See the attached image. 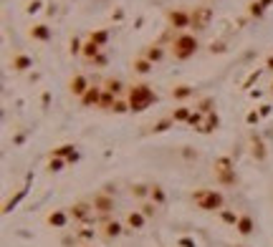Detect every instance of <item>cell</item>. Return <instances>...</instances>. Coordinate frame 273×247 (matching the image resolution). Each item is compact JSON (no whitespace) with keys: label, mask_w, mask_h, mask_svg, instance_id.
I'll return each mask as SVG.
<instances>
[{"label":"cell","mask_w":273,"mask_h":247,"mask_svg":"<svg viewBox=\"0 0 273 247\" xmlns=\"http://www.w3.org/2000/svg\"><path fill=\"white\" fill-rule=\"evenodd\" d=\"M99 53H101V46H96L94 40H89V38H86V43H84V48H81V58H84L86 63H94Z\"/></svg>","instance_id":"2e32d148"},{"label":"cell","mask_w":273,"mask_h":247,"mask_svg":"<svg viewBox=\"0 0 273 247\" xmlns=\"http://www.w3.org/2000/svg\"><path fill=\"white\" fill-rule=\"evenodd\" d=\"M271 3H273V0H261V5H263V8H268Z\"/></svg>","instance_id":"1f68e13d"},{"label":"cell","mask_w":273,"mask_h":247,"mask_svg":"<svg viewBox=\"0 0 273 247\" xmlns=\"http://www.w3.org/2000/svg\"><path fill=\"white\" fill-rule=\"evenodd\" d=\"M149 189H152V184H132V197L134 199H142V202H147L149 199Z\"/></svg>","instance_id":"7402d4cb"},{"label":"cell","mask_w":273,"mask_h":247,"mask_svg":"<svg viewBox=\"0 0 273 247\" xmlns=\"http://www.w3.org/2000/svg\"><path fill=\"white\" fill-rule=\"evenodd\" d=\"M190 116H192V109H190V106H177L170 119H172V121H190Z\"/></svg>","instance_id":"484cf974"},{"label":"cell","mask_w":273,"mask_h":247,"mask_svg":"<svg viewBox=\"0 0 273 247\" xmlns=\"http://www.w3.org/2000/svg\"><path fill=\"white\" fill-rule=\"evenodd\" d=\"M68 217H71L73 222H91V220H94V204L86 202V199L73 202L71 207H68Z\"/></svg>","instance_id":"8992f818"},{"label":"cell","mask_w":273,"mask_h":247,"mask_svg":"<svg viewBox=\"0 0 273 247\" xmlns=\"http://www.w3.org/2000/svg\"><path fill=\"white\" fill-rule=\"evenodd\" d=\"M104 89L111 91L116 99H124L127 91H129V86H124V81H122V78H106V81H104Z\"/></svg>","instance_id":"5bb4252c"},{"label":"cell","mask_w":273,"mask_h":247,"mask_svg":"<svg viewBox=\"0 0 273 247\" xmlns=\"http://www.w3.org/2000/svg\"><path fill=\"white\" fill-rule=\"evenodd\" d=\"M271 91H273V84H271Z\"/></svg>","instance_id":"d6a6232c"},{"label":"cell","mask_w":273,"mask_h":247,"mask_svg":"<svg viewBox=\"0 0 273 247\" xmlns=\"http://www.w3.org/2000/svg\"><path fill=\"white\" fill-rule=\"evenodd\" d=\"M215 177L220 184H233L236 182V169H233L230 159H218L215 161Z\"/></svg>","instance_id":"9c48e42d"},{"label":"cell","mask_w":273,"mask_h":247,"mask_svg":"<svg viewBox=\"0 0 273 247\" xmlns=\"http://www.w3.org/2000/svg\"><path fill=\"white\" fill-rule=\"evenodd\" d=\"M218 126V116H215V111L213 114H205V119H203V126H200V131L203 134H208V131H213Z\"/></svg>","instance_id":"4316f807"},{"label":"cell","mask_w":273,"mask_h":247,"mask_svg":"<svg viewBox=\"0 0 273 247\" xmlns=\"http://www.w3.org/2000/svg\"><path fill=\"white\" fill-rule=\"evenodd\" d=\"M114 104H116V96H114L111 91H106V89H104L101 101H99V109H101V111H114Z\"/></svg>","instance_id":"d4e9b609"},{"label":"cell","mask_w":273,"mask_h":247,"mask_svg":"<svg viewBox=\"0 0 273 247\" xmlns=\"http://www.w3.org/2000/svg\"><path fill=\"white\" fill-rule=\"evenodd\" d=\"M122 222L119 220H114V217H101L99 220V232L104 240H114V237H119L122 235Z\"/></svg>","instance_id":"30bf717a"},{"label":"cell","mask_w":273,"mask_h":247,"mask_svg":"<svg viewBox=\"0 0 273 247\" xmlns=\"http://www.w3.org/2000/svg\"><path fill=\"white\" fill-rule=\"evenodd\" d=\"M165 20H167V28H172L175 33H185V28H190L192 23V15L187 8H170L165 13Z\"/></svg>","instance_id":"277c9868"},{"label":"cell","mask_w":273,"mask_h":247,"mask_svg":"<svg viewBox=\"0 0 273 247\" xmlns=\"http://www.w3.org/2000/svg\"><path fill=\"white\" fill-rule=\"evenodd\" d=\"M149 199H152L154 204H160V207H162V204L167 202V194H165V189H162L160 184H152V189H149Z\"/></svg>","instance_id":"603a6c76"},{"label":"cell","mask_w":273,"mask_h":247,"mask_svg":"<svg viewBox=\"0 0 273 247\" xmlns=\"http://www.w3.org/2000/svg\"><path fill=\"white\" fill-rule=\"evenodd\" d=\"M89 89H91V81H89L86 73H73V76H71V81H68V91H71V96L81 99Z\"/></svg>","instance_id":"ba28073f"},{"label":"cell","mask_w":273,"mask_h":247,"mask_svg":"<svg viewBox=\"0 0 273 247\" xmlns=\"http://www.w3.org/2000/svg\"><path fill=\"white\" fill-rule=\"evenodd\" d=\"M101 94H104V86H99V84H91V89L79 99V104L81 106H86V109H99V101H101Z\"/></svg>","instance_id":"8fae6325"},{"label":"cell","mask_w":273,"mask_h":247,"mask_svg":"<svg viewBox=\"0 0 273 247\" xmlns=\"http://www.w3.org/2000/svg\"><path fill=\"white\" fill-rule=\"evenodd\" d=\"M236 230H238L243 237H248V235L256 230V222H253V217H251V215H241V217H238V225H236Z\"/></svg>","instance_id":"d6986e66"},{"label":"cell","mask_w":273,"mask_h":247,"mask_svg":"<svg viewBox=\"0 0 273 247\" xmlns=\"http://www.w3.org/2000/svg\"><path fill=\"white\" fill-rule=\"evenodd\" d=\"M154 99L157 96H154L152 86H147V84H132L129 91H127V101H129L132 111H144Z\"/></svg>","instance_id":"7a4b0ae2"},{"label":"cell","mask_w":273,"mask_h":247,"mask_svg":"<svg viewBox=\"0 0 273 247\" xmlns=\"http://www.w3.org/2000/svg\"><path fill=\"white\" fill-rule=\"evenodd\" d=\"M129 66H132V73H134V76H149V73H152V68H154V63H152V61H147L142 53H139V56H134Z\"/></svg>","instance_id":"4fadbf2b"},{"label":"cell","mask_w":273,"mask_h":247,"mask_svg":"<svg viewBox=\"0 0 273 247\" xmlns=\"http://www.w3.org/2000/svg\"><path fill=\"white\" fill-rule=\"evenodd\" d=\"M195 91H192V86H187V84H180V86H175L172 91H170V96L175 99V101H185V99H190Z\"/></svg>","instance_id":"ffe728a7"},{"label":"cell","mask_w":273,"mask_h":247,"mask_svg":"<svg viewBox=\"0 0 273 247\" xmlns=\"http://www.w3.org/2000/svg\"><path fill=\"white\" fill-rule=\"evenodd\" d=\"M142 56H144L147 61H152V63H160V61H165L167 51H165L162 43H149L147 48H142Z\"/></svg>","instance_id":"7c38bea8"},{"label":"cell","mask_w":273,"mask_h":247,"mask_svg":"<svg viewBox=\"0 0 273 247\" xmlns=\"http://www.w3.org/2000/svg\"><path fill=\"white\" fill-rule=\"evenodd\" d=\"M91 204H94V212H99L101 217H111V212H114V197H109V192H104V189L94 194Z\"/></svg>","instance_id":"52a82bcc"},{"label":"cell","mask_w":273,"mask_h":247,"mask_svg":"<svg viewBox=\"0 0 273 247\" xmlns=\"http://www.w3.org/2000/svg\"><path fill=\"white\" fill-rule=\"evenodd\" d=\"M68 220H71V217H68V212H56V215H48V225H53V227H63Z\"/></svg>","instance_id":"83f0119b"},{"label":"cell","mask_w":273,"mask_h":247,"mask_svg":"<svg viewBox=\"0 0 273 247\" xmlns=\"http://www.w3.org/2000/svg\"><path fill=\"white\" fill-rule=\"evenodd\" d=\"M94 66H106V56H104V53H99V56H96V61H94Z\"/></svg>","instance_id":"f546056e"},{"label":"cell","mask_w":273,"mask_h":247,"mask_svg":"<svg viewBox=\"0 0 273 247\" xmlns=\"http://www.w3.org/2000/svg\"><path fill=\"white\" fill-rule=\"evenodd\" d=\"M28 35H30L33 40H41V43H48L53 33H51V28H48L46 23H35V25H30Z\"/></svg>","instance_id":"9a60e30c"},{"label":"cell","mask_w":273,"mask_h":247,"mask_svg":"<svg viewBox=\"0 0 273 247\" xmlns=\"http://www.w3.org/2000/svg\"><path fill=\"white\" fill-rule=\"evenodd\" d=\"M139 212H142L147 220H152V217H157V215H160V204H154L152 199H147V202H142Z\"/></svg>","instance_id":"44dd1931"},{"label":"cell","mask_w":273,"mask_h":247,"mask_svg":"<svg viewBox=\"0 0 273 247\" xmlns=\"http://www.w3.org/2000/svg\"><path fill=\"white\" fill-rule=\"evenodd\" d=\"M30 66H33V61L25 53H13V58H10V68L13 71H28Z\"/></svg>","instance_id":"ac0fdd59"},{"label":"cell","mask_w":273,"mask_h":247,"mask_svg":"<svg viewBox=\"0 0 273 247\" xmlns=\"http://www.w3.org/2000/svg\"><path fill=\"white\" fill-rule=\"evenodd\" d=\"M190 15H192V23H190V28L195 30V33H203V30H208L210 28V20H213V8L205 3V5H195L192 10H190Z\"/></svg>","instance_id":"5b68a950"},{"label":"cell","mask_w":273,"mask_h":247,"mask_svg":"<svg viewBox=\"0 0 273 247\" xmlns=\"http://www.w3.org/2000/svg\"><path fill=\"white\" fill-rule=\"evenodd\" d=\"M266 68H268V71H273V56H268V63H266Z\"/></svg>","instance_id":"4dcf8cb0"},{"label":"cell","mask_w":273,"mask_h":247,"mask_svg":"<svg viewBox=\"0 0 273 247\" xmlns=\"http://www.w3.org/2000/svg\"><path fill=\"white\" fill-rule=\"evenodd\" d=\"M89 40H94L96 46L104 48V46L109 43V30H106V28H101V30H91V33H89Z\"/></svg>","instance_id":"cb8c5ba5"},{"label":"cell","mask_w":273,"mask_h":247,"mask_svg":"<svg viewBox=\"0 0 273 247\" xmlns=\"http://www.w3.org/2000/svg\"><path fill=\"white\" fill-rule=\"evenodd\" d=\"M200 48V40L195 33H175L172 40H170V53L175 61H190Z\"/></svg>","instance_id":"6da1fadb"},{"label":"cell","mask_w":273,"mask_h":247,"mask_svg":"<svg viewBox=\"0 0 273 247\" xmlns=\"http://www.w3.org/2000/svg\"><path fill=\"white\" fill-rule=\"evenodd\" d=\"M144 225H147V217H144L139 210H132V212L127 215V227H129V230H144Z\"/></svg>","instance_id":"e0dca14e"},{"label":"cell","mask_w":273,"mask_h":247,"mask_svg":"<svg viewBox=\"0 0 273 247\" xmlns=\"http://www.w3.org/2000/svg\"><path fill=\"white\" fill-rule=\"evenodd\" d=\"M192 202L198 204L200 210H205V212H220L223 204H225L223 194L215 192V189H198L192 194Z\"/></svg>","instance_id":"3957f363"},{"label":"cell","mask_w":273,"mask_h":247,"mask_svg":"<svg viewBox=\"0 0 273 247\" xmlns=\"http://www.w3.org/2000/svg\"><path fill=\"white\" fill-rule=\"evenodd\" d=\"M266 13V8L261 5V0H251V3H248V15L251 18H261Z\"/></svg>","instance_id":"f1b7e54d"}]
</instances>
